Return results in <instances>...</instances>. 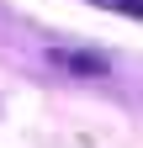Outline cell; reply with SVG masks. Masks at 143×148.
<instances>
[{
    "label": "cell",
    "instance_id": "6da1fadb",
    "mask_svg": "<svg viewBox=\"0 0 143 148\" xmlns=\"http://www.w3.org/2000/svg\"><path fill=\"white\" fill-rule=\"evenodd\" d=\"M53 58H58L64 69H74V74H106L111 69L106 58H96V53H53Z\"/></svg>",
    "mask_w": 143,
    "mask_h": 148
}]
</instances>
